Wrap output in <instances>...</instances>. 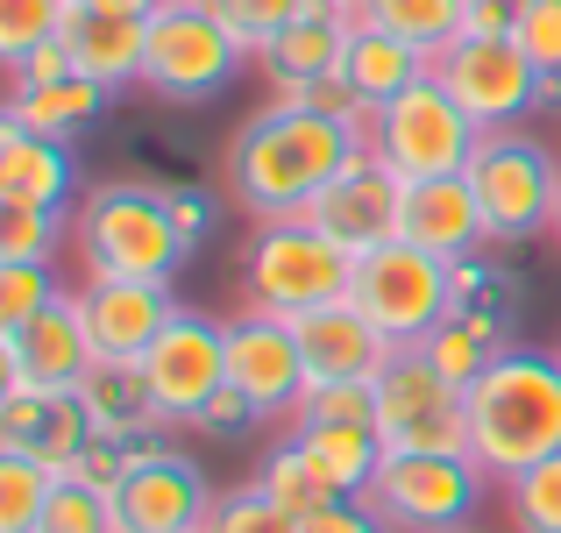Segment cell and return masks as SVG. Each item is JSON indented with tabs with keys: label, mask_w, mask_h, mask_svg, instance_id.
<instances>
[{
	"label": "cell",
	"mask_w": 561,
	"mask_h": 533,
	"mask_svg": "<svg viewBox=\"0 0 561 533\" xmlns=\"http://www.w3.org/2000/svg\"><path fill=\"white\" fill-rule=\"evenodd\" d=\"M363 150L356 128L328 122L313 107H263L234 128L228 143V200L249 206L256 220H291L313 206V192L328 185L348 157Z\"/></svg>",
	"instance_id": "cell-1"
},
{
	"label": "cell",
	"mask_w": 561,
	"mask_h": 533,
	"mask_svg": "<svg viewBox=\"0 0 561 533\" xmlns=\"http://www.w3.org/2000/svg\"><path fill=\"white\" fill-rule=\"evenodd\" d=\"M554 449H561V355L526 342L497 349L483 377L469 384V455L491 469V484H512Z\"/></svg>",
	"instance_id": "cell-2"
},
{
	"label": "cell",
	"mask_w": 561,
	"mask_h": 533,
	"mask_svg": "<svg viewBox=\"0 0 561 533\" xmlns=\"http://www.w3.org/2000/svg\"><path fill=\"white\" fill-rule=\"evenodd\" d=\"M71 249H79L85 277H157L171 285L192 249L179 242L164 185L142 178H100L71 206Z\"/></svg>",
	"instance_id": "cell-3"
},
{
	"label": "cell",
	"mask_w": 561,
	"mask_h": 533,
	"mask_svg": "<svg viewBox=\"0 0 561 533\" xmlns=\"http://www.w3.org/2000/svg\"><path fill=\"white\" fill-rule=\"evenodd\" d=\"M348 285H356V257L334 235H320L306 214L256 220V242L242 257V299L256 314L299 320V314H320V306L348 299Z\"/></svg>",
	"instance_id": "cell-4"
},
{
	"label": "cell",
	"mask_w": 561,
	"mask_h": 533,
	"mask_svg": "<svg viewBox=\"0 0 561 533\" xmlns=\"http://www.w3.org/2000/svg\"><path fill=\"white\" fill-rule=\"evenodd\" d=\"M462 178L477 185V206L491 220V249L540 242L554 228V200H561L554 143L526 136V128H483V143H477Z\"/></svg>",
	"instance_id": "cell-5"
},
{
	"label": "cell",
	"mask_w": 561,
	"mask_h": 533,
	"mask_svg": "<svg viewBox=\"0 0 561 533\" xmlns=\"http://www.w3.org/2000/svg\"><path fill=\"white\" fill-rule=\"evenodd\" d=\"M249 65L234 29L214 14V0H164L150 14V43H142V93L199 107V100L228 93V79Z\"/></svg>",
	"instance_id": "cell-6"
},
{
	"label": "cell",
	"mask_w": 561,
	"mask_h": 533,
	"mask_svg": "<svg viewBox=\"0 0 561 533\" xmlns=\"http://www.w3.org/2000/svg\"><path fill=\"white\" fill-rule=\"evenodd\" d=\"M377 441L383 455H469V384L426 349H398L377 377Z\"/></svg>",
	"instance_id": "cell-7"
},
{
	"label": "cell",
	"mask_w": 561,
	"mask_h": 533,
	"mask_svg": "<svg viewBox=\"0 0 561 533\" xmlns=\"http://www.w3.org/2000/svg\"><path fill=\"white\" fill-rule=\"evenodd\" d=\"M491 491V469L477 455H383L363 506L383 533H448Z\"/></svg>",
	"instance_id": "cell-8"
},
{
	"label": "cell",
	"mask_w": 561,
	"mask_h": 533,
	"mask_svg": "<svg viewBox=\"0 0 561 533\" xmlns=\"http://www.w3.org/2000/svg\"><path fill=\"white\" fill-rule=\"evenodd\" d=\"M434 79L455 93V107L477 128H526V114L561 107V86L534 71V57L512 36H455L434 57Z\"/></svg>",
	"instance_id": "cell-9"
},
{
	"label": "cell",
	"mask_w": 561,
	"mask_h": 533,
	"mask_svg": "<svg viewBox=\"0 0 561 533\" xmlns=\"http://www.w3.org/2000/svg\"><path fill=\"white\" fill-rule=\"evenodd\" d=\"M370 150L391 165L398 178H448V171H469V157H477L483 128L469 122L462 107H455V93L440 79H420L412 93L383 100V107L370 114Z\"/></svg>",
	"instance_id": "cell-10"
},
{
	"label": "cell",
	"mask_w": 561,
	"mask_h": 533,
	"mask_svg": "<svg viewBox=\"0 0 561 533\" xmlns=\"http://www.w3.org/2000/svg\"><path fill=\"white\" fill-rule=\"evenodd\" d=\"M348 306L363 320H377L398 349H420L426 334L448 320L455 306V285H448V263L426 257L420 242H383L370 257H356V285H348Z\"/></svg>",
	"instance_id": "cell-11"
},
{
	"label": "cell",
	"mask_w": 561,
	"mask_h": 533,
	"mask_svg": "<svg viewBox=\"0 0 561 533\" xmlns=\"http://www.w3.org/2000/svg\"><path fill=\"white\" fill-rule=\"evenodd\" d=\"M142 377H150V398L164 412L171 434H192L206 412V398L228 384V320H206V314H179L157 349L142 355Z\"/></svg>",
	"instance_id": "cell-12"
},
{
	"label": "cell",
	"mask_w": 561,
	"mask_h": 533,
	"mask_svg": "<svg viewBox=\"0 0 561 533\" xmlns=\"http://www.w3.org/2000/svg\"><path fill=\"white\" fill-rule=\"evenodd\" d=\"M214 484L192 463L185 449H171L164 434L142 441L128 455V477L114 491V512H122V533H199L206 512H214Z\"/></svg>",
	"instance_id": "cell-13"
},
{
	"label": "cell",
	"mask_w": 561,
	"mask_h": 533,
	"mask_svg": "<svg viewBox=\"0 0 561 533\" xmlns=\"http://www.w3.org/2000/svg\"><path fill=\"white\" fill-rule=\"evenodd\" d=\"M306 220H313L320 235H334L348 257H370V249L398 242V220H405V178H398V171L370 150V143H363V150L313 192Z\"/></svg>",
	"instance_id": "cell-14"
},
{
	"label": "cell",
	"mask_w": 561,
	"mask_h": 533,
	"mask_svg": "<svg viewBox=\"0 0 561 533\" xmlns=\"http://www.w3.org/2000/svg\"><path fill=\"white\" fill-rule=\"evenodd\" d=\"M228 384L256 406V420H277V427L299 420V398H306L313 377H306L291 320L242 306V320H228Z\"/></svg>",
	"instance_id": "cell-15"
},
{
	"label": "cell",
	"mask_w": 561,
	"mask_h": 533,
	"mask_svg": "<svg viewBox=\"0 0 561 533\" xmlns=\"http://www.w3.org/2000/svg\"><path fill=\"white\" fill-rule=\"evenodd\" d=\"M71 299H79L93 363H142L157 349V334L179 320L171 285H157V277H79Z\"/></svg>",
	"instance_id": "cell-16"
},
{
	"label": "cell",
	"mask_w": 561,
	"mask_h": 533,
	"mask_svg": "<svg viewBox=\"0 0 561 533\" xmlns=\"http://www.w3.org/2000/svg\"><path fill=\"white\" fill-rule=\"evenodd\" d=\"M93 427H85L79 392H57V384H0V449L28 455L43 469H65L85 455Z\"/></svg>",
	"instance_id": "cell-17"
},
{
	"label": "cell",
	"mask_w": 561,
	"mask_h": 533,
	"mask_svg": "<svg viewBox=\"0 0 561 533\" xmlns=\"http://www.w3.org/2000/svg\"><path fill=\"white\" fill-rule=\"evenodd\" d=\"M93 370V342H85V320H79V299H50L28 328H8L0 334V384H71Z\"/></svg>",
	"instance_id": "cell-18"
},
{
	"label": "cell",
	"mask_w": 561,
	"mask_h": 533,
	"mask_svg": "<svg viewBox=\"0 0 561 533\" xmlns=\"http://www.w3.org/2000/svg\"><path fill=\"white\" fill-rule=\"evenodd\" d=\"M348 36H356V14H342V8H306L299 22H291L285 36H271L256 57H249V65L263 71V86H271L277 107H299L313 79L342 71Z\"/></svg>",
	"instance_id": "cell-19"
},
{
	"label": "cell",
	"mask_w": 561,
	"mask_h": 533,
	"mask_svg": "<svg viewBox=\"0 0 561 533\" xmlns=\"http://www.w3.org/2000/svg\"><path fill=\"white\" fill-rule=\"evenodd\" d=\"M398 235H405V242H420L426 257H440V263H462V257H483V249H491V220H483L477 185H469L462 171H448V178H412Z\"/></svg>",
	"instance_id": "cell-20"
},
{
	"label": "cell",
	"mask_w": 561,
	"mask_h": 533,
	"mask_svg": "<svg viewBox=\"0 0 561 533\" xmlns=\"http://www.w3.org/2000/svg\"><path fill=\"white\" fill-rule=\"evenodd\" d=\"M291 334H299V355H306V377H313V384L383 377V363L398 355L391 334H383L377 320H363L348 299L320 306V314H299V320H291Z\"/></svg>",
	"instance_id": "cell-21"
},
{
	"label": "cell",
	"mask_w": 561,
	"mask_h": 533,
	"mask_svg": "<svg viewBox=\"0 0 561 533\" xmlns=\"http://www.w3.org/2000/svg\"><path fill=\"white\" fill-rule=\"evenodd\" d=\"M79 406H85V427H93L100 441H122V449H142V441L171 434L164 412H157L150 398V377H142V363H93L79 384Z\"/></svg>",
	"instance_id": "cell-22"
},
{
	"label": "cell",
	"mask_w": 561,
	"mask_h": 533,
	"mask_svg": "<svg viewBox=\"0 0 561 533\" xmlns=\"http://www.w3.org/2000/svg\"><path fill=\"white\" fill-rule=\"evenodd\" d=\"M79 165H71V143H50L36 128L0 122V200H28V206H79Z\"/></svg>",
	"instance_id": "cell-23"
},
{
	"label": "cell",
	"mask_w": 561,
	"mask_h": 533,
	"mask_svg": "<svg viewBox=\"0 0 561 533\" xmlns=\"http://www.w3.org/2000/svg\"><path fill=\"white\" fill-rule=\"evenodd\" d=\"M65 43H71V65H79L85 79H100L107 93H128V86H142V43H150V22L100 14V8H85V0H79V14H71Z\"/></svg>",
	"instance_id": "cell-24"
},
{
	"label": "cell",
	"mask_w": 561,
	"mask_h": 533,
	"mask_svg": "<svg viewBox=\"0 0 561 533\" xmlns=\"http://www.w3.org/2000/svg\"><path fill=\"white\" fill-rule=\"evenodd\" d=\"M107 86L85 79V71H71V79H50V86H8V107H0V122L14 128H36V136L50 143H79L85 128L107 114Z\"/></svg>",
	"instance_id": "cell-25"
},
{
	"label": "cell",
	"mask_w": 561,
	"mask_h": 533,
	"mask_svg": "<svg viewBox=\"0 0 561 533\" xmlns=\"http://www.w3.org/2000/svg\"><path fill=\"white\" fill-rule=\"evenodd\" d=\"M342 71H348V86H356V93L370 100V107H383V100L412 93L420 79H434V57H426V50H412V43H405V36H391V29L356 22Z\"/></svg>",
	"instance_id": "cell-26"
},
{
	"label": "cell",
	"mask_w": 561,
	"mask_h": 533,
	"mask_svg": "<svg viewBox=\"0 0 561 533\" xmlns=\"http://www.w3.org/2000/svg\"><path fill=\"white\" fill-rule=\"evenodd\" d=\"M256 484H263V491H271L277 506L291 512V520H313V512H328V506H348V498H356V491H348V484L334 477L328 463H320L313 449H306L299 434H291V441H277V449L263 455Z\"/></svg>",
	"instance_id": "cell-27"
},
{
	"label": "cell",
	"mask_w": 561,
	"mask_h": 533,
	"mask_svg": "<svg viewBox=\"0 0 561 533\" xmlns=\"http://www.w3.org/2000/svg\"><path fill=\"white\" fill-rule=\"evenodd\" d=\"M420 349L434 355V370H448L455 384H477L483 363H491L497 349H512V328L497 314H477V306H448V320H440Z\"/></svg>",
	"instance_id": "cell-28"
},
{
	"label": "cell",
	"mask_w": 561,
	"mask_h": 533,
	"mask_svg": "<svg viewBox=\"0 0 561 533\" xmlns=\"http://www.w3.org/2000/svg\"><path fill=\"white\" fill-rule=\"evenodd\" d=\"M356 22L391 29V36H405L412 50H426V57H440L455 36H469L462 0H363V14H356Z\"/></svg>",
	"instance_id": "cell-29"
},
{
	"label": "cell",
	"mask_w": 561,
	"mask_h": 533,
	"mask_svg": "<svg viewBox=\"0 0 561 533\" xmlns=\"http://www.w3.org/2000/svg\"><path fill=\"white\" fill-rule=\"evenodd\" d=\"M291 434L306 441V449L320 455V463L334 469V477L348 484V491H370V477H377V463H383V441H377V427H334V420H291Z\"/></svg>",
	"instance_id": "cell-30"
},
{
	"label": "cell",
	"mask_w": 561,
	"mask_h": 533,
	"mask_svg": "<svg viewBox=\"0 0 561 533\" xmlns=\"http://www.w3.org/2000/svg\"><path fill=\"white\" fill-rule=\"evenodd\" d=\"M65 469H43L28 455H8L0 449V533H36L43 512H50V491Z\"/></svg>",
	"instance_id": "cell-31"
},
{
	"label": "cell",
	"mask_w": 561,
	"mask_h": 533,
	"mask_svg": "<svg viewBox=\"0 0 561 533\" xmlns=\"http://www.w3.org/2000/svg\"><path fill=\"white\" fill-rule=\"evenodd\" d=\"M79 0H0V65H22L28 50H43L50 36H65Z\"/></svg>",
	"instance_id": "cell-32"
},
{
	"label": "cell",
	"mask_w": 561,
	"mask_h": 533,
	"mask_svg": "<svg viewBox=\"0 0 561 533\" xmlns=\"http://www.w3.org/2000/svg\"><path fill=\"white\" fill-rule=\"evenodd\" d=\"M505 512L512 533H561V449L505 484Z\"/></svg>",
	"instance_id": "cell-33"
},
{
	"label": "cell",
	"mask_w": 561,
	"mask_h": 533,
	"mask_svg": "<svg viewBox=\"0 0 561 533\" xmlns=\"http://www.w3.org/2000/svg\"><path fill=\"white\" fill-rule=\"evenodd\" d=\"M65 214L57 206H28V200H0V263H50Z\"/></svg>",
	"instance_id": "cell-34"
},
{
	"label": "cell",
	"mask_w": 561,
	"mask_h": 533,
	"mask_svg": "<svg viewBox=\"0 0 561 533\" xmlns=\"http://www.w3.org/2000/svg\"><path fill=\"white\" fill-rule=\"evenodd\" d=\"M36 533H122V512H114L107 491H93V484H79V477H57L50 512H43Z\"/></svg>",
	"instance_id": "cell-35"
},
{
	"label": "cell",
	"mask_w": 561,
	"mask_h": 533,
	"mask_svg": "<svg viewBox=\"0 0 561 533\" xmlns=\"http://www.w3.org/2000/svg\"><path fill=\"white\" fill-rule=\"evenodd\" d=\"M448 285H455V306H477V314H497V320H512V306L526 299V285L512 271H497L491 257L448 263Z\"/></svg>",
	"instance_id": "cell-36"
},
{
	"label": "cell",
	"mask_w": 561,
	"mask_h": 533,
	"mask_svg": "<svg viewBox=\"0 0 561 533\" xmlns=\"http://www.w3.org/2000/svg\"><path fill=\"white\" fill-rule=\"evenodd\" d=\"M199 533H299V520H291L263 484H249V491H220Z\"/></svg>",
	"instance_id": "cell-37"
},
{
	"label": "cell",
	"mask_w": 561,
	"mask_h": 533,
	"mask_svg": "<svg viewBox=\"0 0 561 533\" xmlns=\"http://www.w3.org/2000/svg\"><path fill=\"white\" fill-rule=\"evenodd\" d=\"M50 299H65L50 263H0V334L8 328H28Z\"/></svg>",
	"instance_id": "cell-38"
},
{
	"label": "cell",
	"mask_w": 561,
	"mask_h": 533,
	"mask_svg": "<svg viewBox=\"0 0 561 533\" xmlns=\"http://www.w3.org/2000/svg\"><path fill=\"white\" fill-rule=\"evenodd\" d=\"M306 8H320V0H214V14L234 29V43H242L249 57H256L271 36H285Z\"/></svg>",
	"instance_id": "cell-39"
},
{
	"label": "cell",
	"mask_w": 561,
	"mask_h": 533,
	"mask_svg": "<svg viewBox=\"0 0 561 533\" xmlns=\"http://www.w3.org/2000/svg\"><path fill=\"white\" fill-rule=\"evenodd\" d=\"M299 420H334V427H377V377H342V384H306Z\"/></svg>",
	"instance_id": "cell-40"
},
{
	"label": "cell",
	"mask_w": 561,
	"mask_h": 533,
	"mask_svg": "<svg viewBox=\"0 0 561 533\" xmlns=\"http://www.w3.org/2000/svg\"><path fill=\"white\" fill-rule=\"evenodd\" d=\"M512 43L534 57L540 79L561 86V0H534V8L519 14V29H512Z\"/></svg>",
	"instance_id": "cell-41"
},
{
	"label": "cell",
	"mask_w": 561,
	"mask_h": 533,
	"mask_svg": "<svg viewBox=\"0 0 561 533\" xmlns=\"http://www.w3.org/2000/svg\"><path fill=\"white\" fill-rule=\"evenodd\" d=\"M299 107H313V114H328V122H342V128H356V136H370V100L348 86V71H328V79H313L306 86V100Z\"/></svg>",
	"instance_id": "cell-42"
},
{
	"label": "cell",
	"mask_w": 561,
	"mask_h": 533,
	"mask_svg": "<svg viewBox=\"0 0 561 533\" xmlns=\"http://www.w3.org/2000/svg\"><path fill=\"white\" fill-rule=\"evenodd\" d=\"M128 455H136V449H122V441H85V455H79V463H71V477H79V484H93V491H122V477H128Z\"/></svg>",
	"instance_id": "cell-43"
},
{
	"label": "cell",
	"mask_w": 561,
	"mask_h": 533,
	"mask_svg": "<svg viewBox=\"0 0 561 533\" xmlns=\"http://www.w3.org/2000/svg\"><path fill=\"white\" fill-rule=\"evenodd\" d=\"M164 200H171V220H179V242L199 249L214 235V192L206 185H164Z\"/></svg>",
	"instance_id": "cell-44"
},
{
	"label": "cell",
	"mask_w": 561,
	"mask_h": 533,
	"mask_svg": "<svg viewBox=\"0 0 561 533\" xmlns=\"http://www.w3.org/2000/svg\"><path fill=\"white\" fill-rule=\"evenodd\" d=\"M242 427H263L256 406H249L234 384H220V392L206 398V412H199V427H192V434H242Z\"/></svg>",
	"instance_id": "cell-45"
},
{
	"label": "cell",
	"mask_w": 561,
	"mask_h": 533,
	"mask_svg": "<svg viewBox=\"0 0 561 533\" xmlns=\"http://www.w3.org/2000/svg\"><path fill=\"white\" fill-rule=\"evenodd\" d=\"M71 71H79V65H71V43H65V36H50L43 50H28L22 65L8 71V86H50V79H71Z\"/></svg>",
	"instance_id": "cell-46"
},
{
	"label": "cell",
	"mask_w": 561,
	"mask_h": 533,
	"mask_svg": "<svg viewBox=\"0 0 561 533\" xmlns=\"http://www.w3.org/2000/svg\"><path fill=\"white\" fill-rule=\"evenodd\" d=\"M526 8L534 0H462V22H469V36H512Z\"/></svg>",
	"instance_id": "cell-47"
},
{
	"label": "cell",
	"mask_w": 561,
	"mask_h": 533,
	"mask_svg": "<svg viewBox=\"0 0 561 533\" xmlns=\"http://www.w3.org/2000/svg\"><path fill=\"white\" fill-rule=\"evenodd\" d=\"M370 506L363 498H348V506H328V512H313V520H299V533H370Z\"/></svg>",
	"instance_id": "cell-48"
},
{
	"label": "cell",
	"mask_w": 561,
	"mask_h": 533,
	"mask_svg": "<svg viewBox=\"0 0 561 533\" xmlns=\"http://www.w3.org/2000/svg\"><path fill=\"white\" fill-rule=\"evenodd\" d=\"M85 8H100V14H128V22H150L164 0H85Z\"/></svg>",
	"instance_id": "cell-49"
},
{
	"label": "cell",
	"mask_w": 561,
	"mask_h": 533,
	"mask_svg": "<svg viewBox=\"0 0 561 533\" xmlns=\"http://www.w3.org/2000/svg\"><path fill=\"white\" fill-rule=\"evenodd\" d=\"M320 8H342V14H363V0H320Z\"/></svg>",
	"instance_id": "cell-50"
},
{
	"label": "cell",
	"mask_w": 561,
	"mask_h": 533,
	"mask_svg": "<svg viewBox=\"0 0 561 533\" xmlns=\"http://www.w3.org/2000/svg\"><path fill=\"white\" fill-rule=\"evenodd\" d=\"M548 235H554V249H561V200H554V228Z\"/></svg>",
	"instance_id": "cell-51"
},
{
	"label": "cell",
	"mask_w": 561,
	"mask_h": 533,
	"mask_svg": "<svg viewBox=\"0 0 561 533\" xmlns=\"http://www.w3.org/2000/svg\"><path fill=\"white\" fill-rule=\"evenodd\" d=\"M448 533H477V526H448Z\"/></svg>",
	"instance_id": "cell-52"
},
{
	"label": "cell",
	"mask_w": 561,
	"mask_h": 533,
	"mask_svg": "<svg viewBox=\"0 0 561 533\" xmlns=\"http://www.w3.org/2000/svg\"><path fill=\"white\" fill-rule=\"evenodd\" d=\"M370 533H383V526H370Z\"/></svg>",
	"instance_id": "cell-53"
},
{
	"label": "cell",
	"mask_w": 561,
	"mask_h": 533,
	"mask_svg": "<svg viewBox=\"0 0 561 533\" xmlns=\"http://www.w3.org/2000/svg\"><path fill=\"white\" fill-rule=\"evenodd\" d=\"M554 355H561V349H554Z\"/></svg>",
	"instance_id": "cell-54"
}]
</instances>
